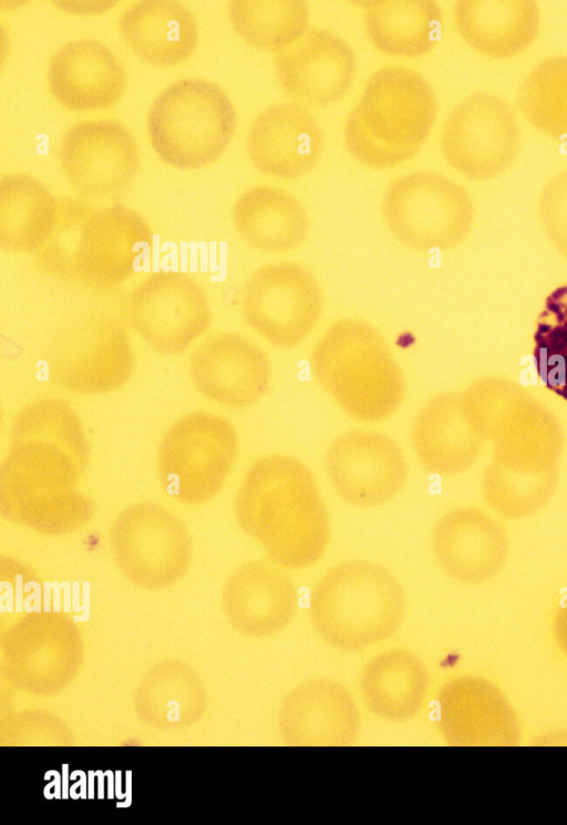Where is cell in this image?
Returning <instances> with one entry per match:
<instances>
[{
  "mask_svg": "<svg viewBox=\"0 0 567 825\" xmlns=\"http://www.w3.org/2000/svg\"><path fill=\"white\" fill-rule=\"evenodd\" d=\"M243 529L286 569L313 565L330 539L326 506L308 467L299 460L271 454L248 470L236 498Z\"/></svg>",
  "mask_w": 567,
  "mask_h": 825,
  "instance_id": "obj_1",
  "label": "cell"
},
{
  "mask_svg": "<svg viewBox=\"0 0 567 825\" xmlns=\"http://www.w3.org/2000/svg\"><path fill=\"white\" fill-rule=\"evenodd\" d=\"M152 230L135 209L60 199L56 226L33 255L48 276L91 291H109L137 272L152 244Z\"/></svg>",
  "mask_w": 567,
  "mask_h": 825,
  "instance_id": "obj_2",
  "label": "cell"
},
{
  "mask_svg": "<svg viewBox=\"0 0 567 825\" xmlns=\"http://www.w3.org/2000/svg\"><path fill=\"white\" fill-rule=\"evenodd\" d=\"M436 114L435 93L423 75L402 65L382 66L348 113L347 148L370 168L394 167L419 153Z\"/></svg>",
  "mask_w": 567,
  "mask_h": 825,
  "instance_id": "obj_3",
  "label": "cell"
},
{
  "mask_svg": "<svg viewBox=\"0 0 567 825\" xmlns=\"http://www.w3.org/2000/svg\"><path fill=\"white\" fill-rule=\"evenodd\" d=\"M405 595L394 575L367 560L330 568L313 586L309 618L330 647L361 651L391 638L405 613Z\"/></svg>",
  "mask_w": 567,
  "mask_h": 825,
  "instance_id": "obj_4",
  "label": "cell"
},
{
  "mask_svg": "<svg viewBox=\"0 0 567 825\" xmlns=\"http://www.w3.org/2000/svg\"><path fill=\"white\" fill-rule=\"evenodd\" d=\"M319 385L350 417L380 422L404 395V379L381 334L357 319H342L321 336L310 357Z\"/></svg>",
  "mask_w": 567,
  "mask_h": 825,
  "instance_id": "obj_5",
  "label": "cell"
},
{
  "mask_svg": "<svg viewBox=\"0 0 567 825\" xmlns=\"http://www.w3.org/2000/svg\"><path fill=\"white\" fill-rule=\"evenodd\" d=\"M230 97L204 79H182L167 85L147 115L151 144L162 161L195 169L221 156L236 128Z\"/></svg>",
  "mask_w": 567,
  "mask_h": 825,
  "instance_id": "obj_6",
  "label": "cell"
},
{
  "mask_svg": "<svg viewBox=\"0 0 567 825\" xmlns=\"http://www.w3.org/2000/svg\"><path fill=\"white\" fill-rule=\"evenodd\" d=\"M126 326L105 310H90L64 320L42 347L41 361L49 379L63 390L81 394H103L123 386L135 368Z\"/></svg>",
  "mask_w": 567,
  "mask_h": 825,
  "instance_id": "obj_7",
  "label": "cell"
},
{
  "mask_svg": "<svg viewBox=\"0 0 567 825\" xmlns=\"http://www.w3.org/2000/svg\"><path fill=\"white\" fill-rule=\"evenodd\" d=\"M383 219L395 238L412 250L446 249L466 234L472 206L466 190L432 171L395 177L382 198Z\"/></svg>",
  "mask_w": 567,
  "mask_h": 825,
  "instance_id": "obj_8",
  "label": "cell"
},
{
  "mask_svg": "<svg viewBox=\"0 0 567 825\" xmlns=\"http://www.w3.org/2000/svg\"><path fill=\"white\" fill-rule=\"evenodd\" d=\"M124 319L147 347L175 355L206 334L213 311L206 290L193 275L158 270L144 276L131 289Z\"/></svg>",
  "mask_w": 567,
  "mask_h": 825,
  "instance_id": "obj_9",
  "label": "cell"
},
{
  "mask_svg": "<svg viewBox=\"0 0 567 825\" xmlns=\"http://www.w3.org/2000/svg\"><path fill=\"white\" fill-rule=\"evenodd\" d=\"M514 106L491 92H475L447 114L440 135L445 161L473 179H492L514 163L520 146Z\"/></svg>",
  "mask_w": 567,
  "mask_h": 825,
  "instance_id": "obj_10",
  "label": "cell"
},
{
  "mask_svg": "<svg viewBox=\"0 0 567 825\" xmlns=\"http://www.w3.org/2000/svg\"><path fill=\"white\" fill-rule=\"evenodd\" d=\"M321 309L318 281L308 269L292 261L258 268L241 295L245 322L278 348L300 344L317 326Z\"/></svg>",
  "mask_w": 567,
  "mask_h": 825,
  "instance_id": "obj_11",
  "label": "cell"
},
{
  "mask_svg": "<svg viewBox=\"0 0 567 825\" xmlns=\"http://www.w3.org/2000/svg\"><path fill=\"white\" fill-rule=\"evenodd\" d=\"M62 175L81 198L111 202L124 195L140 169L138 145L121 122H79L62 137L58 153Z\"/></svg>",
  "mask_w": 567,
  "mask_h": 825,
  "instance_id": "obj_12",
  "label": "cell"
},
{
  "mask_svg": "<svg viewBox=\"0 0 567 825\" xmlns=\"http://www.w3.org/2000/svg\"><path fill=\"white\" fill-rule=\"evenodd\" d=\"M238 451L235 427L226 419L193 412L165 433L159 457L171 491L186 501L206 499L225 482Z\"/></svg>",
  "mask_w": 567,
  "mask_h": 825,
  "instance_id": "obj_13",
  "label": "cell"
},
{
  "mask_svg": "<svg viewBox=\"0 0 567 825\" xmlns=\"http://www.w3.org/2000/svg\"><path fill=\"white\" fill-rule=\"evenodd\" d=\"M331 484L347 503L372 507L392 499L403 487L408 464L388 435L351 431L338 436L326 457Z\"/></svg>",
  "mask_w": 567,
  "mask_h": 825,
  "instance_id": "obj_14",
  "label": "cell"
},
{
  "mask_svg": "<svg viewBox=\"0 0 567 825\" xmlns=\"http://www.w3.org/2000/svg\"><path fill=\"white\" fill-rule=\"evenodd\" d=\"M188 372L195 389L228 408L243 409L266 393L271 368L266 353L247 337L218 332L203 339L192 351Z\"/></svg>",
  "mask_w": 567,
  "mask_h": 825,
  "instance_id": "obj_15",
  "label": "cell"
},
{
  "mask_svg": "<svg viewBox=\"0 0 567 825\" xmlns=\"http://www.w3.org/2000/svg\"><path fill=\"white\" fill-rule=\"evenodd\" d=\"M355 70L350 44L321 28L308 29L275 58L281 89L303 106H324L339 101L351 87Z\"/></svg>",
  "mask_w": 567,
  "mask_h": 825,
  "instance_id": "obj_16",
  "label": "cell"
},
{
  "mask_svg": "<svg viewBox=\"0 0 567 825\" xmlns=\"http://www.w3.org/2000/svg\"><path fill=\"white\" fill-rule=\"evenodd\" d=\"M323 145L318 121L306 106L293 102L272 103L261 110L246 138L252 165L284 179L308 174L318 163Z\"/></svg>",
  "mask_w": 567,
  "mask_h": 825,
  "instance_id": "obj_17",
  "label": "cell"
},
{
  "mask_svg": "<svg viewBox=\"0 0 567 825\" xmlns=\"http://www.w3.org/2000/svg\"><path fill=\"white\" fill-rule=\"evenodd\" d=\"M278 730L295 746H343L360 731V712L350 691L340 682L316 678L302 681L284 698Z\"/></svg>",
  "mask_w": 567,
  "mask_h": 825,
  "instance_id": "obj_18",
  "label": "cell"
},
{
  "mask_svg": "<svg viewBox=\"0 0 567 825\" xmlns=\"http://www.w3.org/2000/svg\"><path fill=\"white\" fill-rule=\"evenodd\" d=\"M47 79L53 97L72 111L110 107L126 89L125 70L115 54L102 42L85 38L54 52Z\"/></svg>",
  "mask_w": 567,
  "mask_h": 825,
  "instance_id": "obj_19",
  "label": "cell"
},
{
  "mask_svg": "<svg viewBox=\"0 0 567 825\" xmlns=\"http://www.w3.org/2000/svg\"><path fill=\"white\" fill-rule=\"evenodd\" d=\"M454 23L463 41L476 52L509 59L535 41L542 14L532 0H458Z\"/></svg>",
  "mask_w": 567,
  "mask_h": 825,
  "instance_id": "obj_20",
  "label": "cell"
},
{
  "mask_svg": "<svg viewBox=\"0 0 567 825\" xmlns=\"http://www.w3.org/2000/svg\"><path fill=\"white\" fill-rule=\"evenodd\" d=\"M118 31L140 59L159 68L186 61L199 39L194 13L171 0H143L131 6L118 19Z\"/></svg>",
  "mask_w": 567,
  "mask_h": 825,
  "instance_id": "obj_21",
  "label": "cell"
},
{
  "mask_svg": "<svg viewBox=\"0 0 567 825\" xmlns=\"http://www.w3.org/2000/svg\"><path fill=\"white\" fill-rule=\"evenodd\" d=\"M231 218L239 237L264 252H288L300 247L309 231L308 215L289 190L256 185L236 199Z\"/></svg>",
  "mask_w": 567,
  "mask_h": 825,
  "instance_id": "obj_22",
  "label": "cell"
},
{
  "mask_svg": "<svg viewBox=\"0 0 567 825\" xmlns=\"http://www.w3.org/2000/svg\"><path fill=\"white\" fill-rule=\"evenodd\" d=\"M429 690V674L419 657L393 648L373 656L360 674L365 707L389 722L413 719L421 711Z\"/></svg>",
  "mask_w": 567,
  "mask_h": 825,
  "instance_id": "obj_23",
  "label": "cell"
},
{
  "mask_svg": "<svg viewBox=\"0 0 567 825\" xmlns=\"http://www.w3.org/2000/svg\"><path fill=\"white\" fill-rule=\"evenodd\" d=\"M60 213L47 185L29 174L0 178V247L14 255H34L52 235Z\"/></svg>",
  "mask_w": 567,
  "mask_h": 825,
  "instance_id": "obj_24",
  "label": "cell"
},
{
  "mask_svg": "<svg viewBox=\"0 0 567 825\" xmlns=\"http://www.w3.org/2000/svg\"><path fill=\"white\" fill-rule=\"evenodd\" d=\"M231 594L240 625L258 636L282 631L298 608L293 581L274 563L255 560L243 565L231 581Z\"/></svg>",
  "mask_w": 567,
  "mask_h": 825,
  "instance_id": "obj_25",
  "label": "cell"
},
{
  "mask_svg": "<svg viewBox=\"0 0 567 825\" xmlns=\"http://www.w3.org/2000/svg\"><path fill=\"white\" fill-rule=\"evenodd\" d=\"M365 31L377 49L399 56H419L440 41L443 12L434 0H367Z\"/></svg>",
  "mask_w": 567,
  "mask_h": 825,
  "instance_id": "obj_26",
  "label": "cell"
},
{
  "mask_svg": "<svg viewBox=\"0 0 567 825\" xmlns=\"http://www.w3.org/2000/svg\"><path fill=\"white\" fill-rule=\"evenodd\" d=\"M228 17L245 42L279 52L308 30L310 11L303 0H231Z\"/></svg>",
  "mask_w": 567,
  "mask_h": 825,
  "instance_id": "obj_27",
  "label": "cell"
},
{
  "mask_svg": "<svg viewBox=\"0 0 567 825\" xmlns=\"http://www.w3.org/2000/svg\"><path fill=\"white\" fill-rule=\"evenodd\" d=\"M517 102L529 124L548 137L567 143V54L539 61L522 81Z\"/></svg>",
  "mask_w": 567,
  "mask_h": 825,
  "instance_id": "obj_28",
  "label": "cell"
},
{
  "mask_svg": "<svg viewBox=\"0 0 567 825\" xmlns=\"http://www.w3.org/2000/svg\"><path fill=\"white\" fill-rule=\"evenodd\" d=\"M412 444L430 472L445 474L463 466L467 447L456 427L451 399L435 396L423 404L413 423Z\"/></svg>",
  "mask_w": 567,
  "mask_h": 825,
  "instance_id": "obj_29",
  "label": "cell"
},
{
  "mask_svg": "<svg viewBox=\"0 0 567 825\" xmlns=\"http://www.w3.org/2000/svg\"><path fill=\"white\" fill-rule=\"evenodd\" d=\"M534 340L542 382L567 400V285L547 297Z\"/></svg>",
  "mask_w": 567,
  "mask_h": 825,
  "instance_id": "obj_30",
  "label": "cell"
},
{
  "mask_svg": "<svg viewBox=\"0 0 567 825\" xmlns=\"http://www.w3.org/2000/svg\"><path fill=\"white\" fill-rule=\"evenodd\" d=\"M56 3L61 4L60 7L63 10L69 11V12H73V13H78V14H82V13L93 14V13H96V12L99 13V12H102V11L106 10L107 8L111 7L109 4H112L113 2H109V1H96L94 6H90V7H87V6H75L73 3V1H59Z\"/></svg>",
  "mask_w": 567,
  "mask_h": 825,
  "instance_id": "obj_31",
  "label": "cell"
},
{
  "mask_svg": "<svg viewBox=\"0 0 567 825\" xmlns=\"http://www.w3.org/2000/svg\"><path fill=\"white\" fill-rule=\"evenodd\" d=\"M51 777H53V780L44 786L43 795L47 800H52L53 797L60 800L62 798V776L58 771L50 770L44 774V780Z\"/></svg>",
  "mask_w": 567,
  "mask_h": 825,
  "instance_id": "obj_32",
  "label": "cell"
},
{
  "mask_svg": "<svg viewBox=\"0 0 567 825\" xmlns=\"http://www.w3.org/2000/svg\"><path fill=\"white\" fill-rule=\"evenodd\" d=\"M71 775H79L80 780L70 786V797L73 800L87 798V774L83 771L75 770Z\"/></svg>",
  "mask_w": 567,
  "mask_h": 825,
  "instance_id": "obj_33",
  "label": "cell"
},
{
  "mask_svg": "<svg viewBox=\"0 0 567 825\" xmlns=\"http://www.w3.org/2000/svg\"><path fill=\"white\" fill-rule=\"evenodd\" d=\"M125 785V801L116 803L117 807H128L132 804V771H126Z\"/></svg>",
  "mask_w": 567,
  "mask_h": 825,
  "instance_id": "obj_34",
  "label": "cell"
},
{
  "mask_svg": "<svg viewBox=\"0 0 567 825\" xmlns=\"http://www.w3.org/2000/svg\"><path fill=\"white\" fill-rule=\"evenodd\" d=\"M70 774H69V765L62 764V798L66 800L70 796Z\"/></svg>",
  "mask_w": 567,
  "mask_h": 825,
  "instance_id": "obj_35",
  "label": "cell"
},
{
  "mask_svg": "<svg viewBox=\"0 0 567 825\" xmlns=\"http://www.w3.org/2000/svg\"><path fill=\"white\" fill-rule=\"evenodd\" d=\"M106 778H107V798L113 800L115 797V776L114 773L110 770L104 772Z\"/></svg>",
  "mask_w": 567,
  "mask_h": 825,
  "instance_id": "obj_36",
  "label": "cell"
},
{
  "mask_svg": "<svg viewBox=\"0 0 567 825\" xmlns=\"http://www.w3.org/2000/svg\"><path fill=\"white\" fill-rule=\"evenodd\" d=\"M95 776L97 778V798L102 800L104 798V781L106 776L101 770L95 771Z\"/></svg>",
  "mask_w": 567,
  "mask_h": 825,
  "instance_id": "obj_37",
  "label": "cell"
},
{
  "mask_svg": "<svg viewBox=\"0 0 567 825\" xmlns=\"http://www.w3.org/2000/svg\"><path fill=\"white\" fill-rule=\"evenodd\" d=\"M3 584L6 585L7 590H6L4 595H2L1 599H2V601L3 600L7 601V605L4 607V610H8L9 612H11L13 610V608H12V587L8 582H3Z\"/></svg>",
  "mask_w": 567,
  "mask_h": 825,
  "instance_id": "obj_38",
  "label": "cell"
},
{
  "mask_svg": "<svg viewBox=\"0 0 567 825\" xmlns=\"http://www.w3.org/2000/svg\"><path fill=\"white\" fill-rule=\"evenodd\" d=\"M16 611H22L21 576H17Z\"/></svg>",
  "mask_w": 567,
  "mask_h": 825,
  "instance_id": "obj_39",
  "label": "cell"
},
{
  "mask_svg": "<svg viewBox=\"0 0 567 825\" xmlns=\"http://www.w3.org/2000/svg\"><path fill=\"white\" fill-rule=\"evenodd\" d=\"M122 772L116 771L115 772V796L118 800H125V794L122 792Z\"/></svg>",
  "mask_w": 567,
  "mask_h": 825,
  "instance_id": "obj_40",
  "label": "cell"
},
{
  "mask_svg": "<svg viewBox=\"0 0 567 825\" xmlns=\"http://www.w3.org/2000/svg\"><path fill=\"white\" fill-rule=\"evenodd\" d=\"M95 772L89 771L87 773V797L94 798V778H95Z\"/></svg>",
  "mask_w": 567,
  "mask_h": 825,
  "instance_id": "obj_41",
  "label": "cell"
}]
</instances>
